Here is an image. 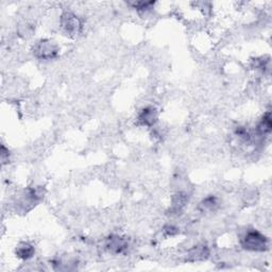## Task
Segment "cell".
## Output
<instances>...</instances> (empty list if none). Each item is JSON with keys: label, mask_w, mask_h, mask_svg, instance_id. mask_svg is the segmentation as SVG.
Instances as JSON below:
<instances>
[{"label": "cell", "mask_w": 272, "mask_h": 272, "mask_svg": "<svg viewBox=\"0 0 272 272\" xmlns=\"http://www.w3.org/2000/svg\"><path fill=\"white\" fill-rule=\"evenodd\" d=\"M218 206V201L215 198V197H208V198L204 199L203 201L201 202L199 208L201 210V212L203 213H207V212H213L215 211Z\"/></svg>", "instance_id": "9"}, {"label": "cell", "mask_w": 272, "mask_h": 272, "mask_svg": "<svg viewBox=\"0 0 272 272\" xmlns=\"http://www.w3.org/2000/svg\"><path fill=\"white\" fill-rule=\"evenodd\" d=\"M210 255V251L205 245L195 246L190 249L187 253L188 262H199V260H204Z\"/></svg>", "instance_id": "5"}, {"label": "cell", "mask_w": 272, "mask_h": 272, "mask_svg": "<svg viewBox=\"0 0 272 272\" xmlns=\"http://www.w3.org/2000/svg\"><path fill=\"white\" fill-rule=\"evenodd\" d=\"M138 120H140V123L143 126L152 127L156 123V120H158V113H156V109L152 107L145 108L141 112L140 116H138Z\"/></svg>", "instance_id": "6"}, {"label": "cell", "mask_w": 272, "mask_h": 272, "mask_svg": "<svg viewBox=\"0 0 272 272\" xmlns=\"http://www.w3.org/2000/svg\"><path fill=\"white\" fill-rule=\"evenodd\" d=\"M128 241L124 237H120L118 235L109 236L106 242V248L109 252L114 254H121L128 249Z\"/></svg>", "instance_id": "4"}, {"label": "cell", "mask_w": 272, "mask_h": 272, "mask_svg": "<svg viewBox=\"0 0 272 272\" xmlns=\"http://www.w3.org/2000/svg\"><path fill=\"white\" fill-rule=\"evenodd\" d=\"M33 54L39 60H52L59 54V47L50 39H40L34 45Z\"/></svg>", "instance_id": "2"}, {"label": "cell", "mask_w": 272, "mask_h": 272, "mask_svg": "<svg viewBox=\"0 0 272 272\" xmlns=\"http://www.w3.org/2000/svg\"><path fill=\"white\" fill-rule=\"evenodd\" d=\"M186 203V197L183 194H178L175 198H173L172 207L175 211H180L181 208Z\"/></svg>", "instance_id": "10"}, {"label": "cell", "mask_w": 272, "mask_h": 272, "mask_svg": "<svg viewBox=\"0 0 272 272\" xmlns=\"http://www.w3.org/2000/svg\"><path fill=\"white\" fill-rule=\"evenodd\" d=\"M271 115L270 113H266L264 115V117L260 120V123L257 126V131L260 135H266L269 134L271 131Z\"/></svg>", "instance_id": "8"}, {"label": "cell", "mask_w": 272, "mask_h": 272, "mask_svg": "<svg viewBox=\"0 0 272 272\" xmlns=\"http://www.w3.org/2000/svg\"><path fill=\"white\" fill-rule=\"evenodd\" d=\"M61 27L68 36H76L82 30V21L76 14L65 12L61 16Z\"/></svg>", "instance_id": "3"}, {"label": "cell", "mask_w": 272, "mask_h": 272, "mask_svg": "<svg viewBox=\"0 0 272 272\" xmlns=\"http://www.w3.org/2000/svg\"><path fill=\"white\" fill-rule=\"evenodd\" d=\"M241 246L246 250L253 252H264L268 249V239L258 231L250 230L242 236Z\"/></svg>", "instance_id": "1"}, {"label": "cell", "mask_w": 272, "mask_h": 272, "mask_svg": "<svg viewBox=\"0 0 272 272\" xmlns=\"http://www.w3.org/2000/svg\"><path fill=\"white\" fill-rule=\"evenodd\" d=\"M34 253H36V249L29 242H22L16 248V255L20 259L27 260L31 258L34 255Z\"/></svg>", "instance_id": "7"}]
</instances>
